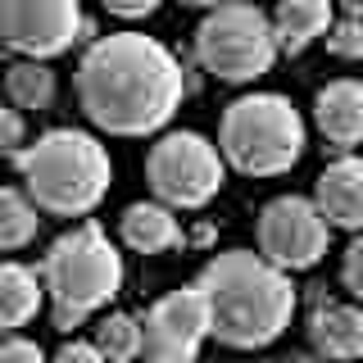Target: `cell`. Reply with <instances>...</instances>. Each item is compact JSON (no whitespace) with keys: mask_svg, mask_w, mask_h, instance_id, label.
<instances>
[{"mask_svg":"<svg viewBox=\"0 0 363 363\" xmlns=\"http://www.w3.org/2000/svg\"><path fill=\"white\" fill-rule=\"evenodd\" d=\"M223 159L245 177H277L304 155V118L286 96H241L223 113Z\"/></svg>","mask_w":363,"mask_h":363,"instance_id":"5b68a950","label":"cell"},{"mask_svg":"<svg viewBox=\"0 0 363 363\" xmlns=\"http://www.w3.org/2000/svg\"><path fill=\"white\" fill-rule=\"evenodd\" d=\"M313 118L332 145H359L363 141V82H354V77L327 82L313 100Z\"/></svg>","mask_w":363,"mask_h":363,"instance_id":"7c38bea8","label":"cell"},{"mask_svg":"<svg viewBox=\"0 0 363 363\" xmlns=\"http://www.w3.org/2000/svg\"><path fill=\"white\" fill-rule=\"evenodd\" d=\"M286 363H327V359H323V354H291Z\"/></svg>","mask_w":363,"mask_h":363,"instance_id":"83f0119b","label":"cell"},{"mask_svg":"<svg viewBox=\"0 0 363 363\" xmlns=\"http://www.w3.org/2000/svg\"><path fill=\"white\" fill-rule=\"evenodd\" d=\"M50 363H105V354L96 350V340H68V345H60V354Z\"/></svg>","mask_w":363,"mask_h":363,"instance_id":"cb8c5ba5","label":"cell"},{"mask_svg":"<svg viewBox=\"0 0 363 363\" xmlns=\"http://www.w3.org/2000/svg\"><path fill=\"white\" fill-rule=\"evenodd\" d=\"M5 50H9V45H5V32H0V55H5Z\"/></svg>","mask_w":363,"mask_h":363,"instance_id":"f1b7e54d","label":"cell"},{"mask_svg":"<svg viewBox=\"0 0 363 363\" xmlns=\"http://www.w3.org/2000/svg\"><path fill=\"white\" fill-rule=\"evenodd\" d=\"M204 336H209V309L200 291H173L145 313L141 323V354L150 363H196Z\"/></svg>","mask_w":363,"mask_h":363,"instance_id":"30bf717a","label":"cell"},{"mask_svg":"<svg viewBox=\"0 0 363 363\" xmlns=\"http://www.w3.org/2000/svg\"><path fill=\"white\" fill-rule=\"evenodd\" d=\"M182 64L168 45L141 32L100 37L77 64V100L86 118L109 136L159 132L182 105Z\"/></svg>","mask_w":363,"mask_h":363,"instance_id":"6da1fadb","label":"cell"},{"mask_svg":"<svg viewBox=\"0 0 363 363\" xmlns=\"http://www.w3.org/2000/svg\"><path fill=\"white\" fill-rule=\"evenodd\" d=\"M96 350L105 354V363H132L141 354V323L132 313H109L105 323L96 327Z\"/></svg>","mask_w":363,"mask_h":363,"instance_id":"d6986e66","label":"cell"},{"mask_svg":"<svg viewBox=\"0 0 363 363\" xmlns=\"http://www.w3.org/2000/svg\"><path fill=\"white\" fill-rule=\"evenodd\" d=\"M327 50L336 60H363V23L359 18H340L327 28Z\"/></svg>","mask_w":363,"mask_h":363,"instance_id":"ffe728a7","label":"cell"},{"mask_svg":"<svg viewBox=\"0 0 363 363\" xmlns=\"http://www.w3.org/2000/svg\"><path fill=\"white\" fill-rule=\"evenodd\" d=\"M41 286L50 295V313L60 332L82 327L100 304H109L123 286V255L96 223L64 232L41 264Z\"/></svg>","mask_w":363,"mask_h":363,"instance_id":"277c9868","label":"cell"},{"mask_svg":"<svg viewBox=\"0 0 363 363\" xmlns=\"http://www.w3.org/2000/svg\"><path fill=\"white\" fill-rule=\"evenodd\" d=\"M0 32L9 50L45 64L91 37V23L82 18L77 0H0Z\"/></svg>","mask_w":363,"mask_h":363,"instance_id":"ba28073f","label":"cell"},{"mask_svg":"<svg viewBox=\"0 0 363 363\" xmlns=\"http://www.w3.org/2000/svg\"><path fill=\"white\" fill-rule=\"evenodd\" d=\"M23 145H28V123H23V113L0 105V159H18Z\"/></svg>","mask_w":363,"mask_h":363,"instance_id":"44dd1931","label":"cell"},{"mask_svg":"<svg viewBox=\"0 0 363 363\" xmlns=\"http://www.w3.org/2000/svg\"><path fill=\"white\" fill-rule=\"evenodd\" d=\"M182 5H191V9H218V5H227V0H182Z\"/></svg>","mask_w":363,"mask_h":363,"instance_id":"4316f807","label":"cell"},{"mask_svg":"<svg viewBox=\"0 0 363 363\" xmlns=\"http://www.w3.org/2000/svg\"><path fill=\"white\" fill-rule=\"evenodd\" d=\"M196 60L223 82H255L277 60L272 18L245 0H227V5L209 9V18L196 32Z\"/></svg>","mask_w":363,"mask_h":363,"instance_id":"8992f818","label":"cell"},{"mask_svg":"<svg viewBox=\"0 0 363 363\" xmlns=\"http://www.w3.org/2000/svg\"><path fill=\"white\" fill-rule=\"evenodd\" d=\"M309 340L327 363L363 354V304H318L309 318Z\"/></svg>","mask_w":363,"mask_h":363,"instance_id":"4fadbf2b","label":"cell"},{"mask_svg":"<svg viewBox=\"0 0 363 363\" xmlns=\"http://www.w3.org/2000/svg\"><path fill=\"white\" fill-rule=\"evenodd\" d=\"M327 28H332V0H277V14H272L277 55H300Z\"/></svg>","mask_w":363,"mask_h":363,"instance_id":"5bb4252c","label":"cell"},{"mask_svg":"<svg viewBox=\"0 0 363 363\" xmlns=\"http://www.w3.org/2000/svg\"><path fill=\"white\" fill-rule=\"evenodd\" d=\"M37 204H32L23 191L14 186H0V250H18V245H28L32 236H37Z\"/></svg>","mask_w":363,"mask_h":363,"instance_id":"ac0fdd59","label":"cell"},{"mask_svg":"<svg viewBox=\"0 0 363 363\" xmlns=\"http://www.w3.org/2000/svg\"><path fill=\"white\" fill-rule=\"evenodd\" d=\"M327 236L332 227L318 213V204L304 196H277L259 213V255L281 272L313 268L327 255Z\"/></svg>","mask_w":363,"mask_h":363,"instance_id":"9c48e42d","label":"cell"},{"mask_svg":"<svg viewBox=\"0 0 363 363\" xmlns=\"http://www.w3.org/2000/svg\"><path fill=\"white\" fill-rule=\"evenodd\" d=\"M0 363H45V354H41V345H37V340L9 336L5 345H0Z\"/></svg>","mask_w":363,"mask_h":363,"instance_id":"603a6c76","label":"cell"},{"mask_svg":"<svg viewBox=\"0 0 363 363\" xmlns=\"http://www.w3.org/2000/svg\"><path fill=\"white\" fill-rule=\"evenodd\" d=\"M318 213L327 218V227H350V232H363V159H336V164L323 168L313 191Z\"/></svg>","mask_w":363,"mask_h":363,"instance_id":"8fae6325","label":"cell"},{"mask_svg":"<svg viewBox=\"0 0 363 363\" xmlns=\"http://www.w3.org/2000/svg\"><path fill=\"white\" fill-rule=\"evenodd\" d=\"M100 5H105L109 14H118V18H145V14L159 9V0H100Z\"/></svg>","mask_w":363,"mask_h":363,"instance_id":"d4e9b609","label":"cell"},{"mask_svg":"<svg viewBox=\"0 0 363 363\" xmlns=\"http://www.w3.org/2000/svg\"><path fill=\"white\" fill-rule=\"evenodd\" d=\"M340 9H345V18H359L363 23V0H340Z\"/></svg>","mask_w":363,"mask_h":363,"instance_id":"484cf974","label":"cell"},{"mask_svg":"<svg viewBox=\"0 0 363 363\" xmlns=\"http://www.w3.org/2000/svg\"><path fill=\"white\" fill-rule=\"evenodd\" d=\"M5 96L14 109H50L55 100V73L37 60H18L5 73Z\"/></svg>","mask_w":363,"mask_h":363,"instance_id":"e0dca14e","label":"cell"},{"mask_svg":"<svg viewBox=\"0 0 363 363\" xmlns=\"http://www.w3.org/2000/svg\"><path fill=\"white\" fill-rule=\"evenodd\" d=\"M340 277H345L350 295L363 304V232H354V241H350L345 250V268H340Z\"/></svg>","mask_w":363,"mask_h":363,"instance_id":"7402d4cb","label":"cell"},{"mask_svg":"<svg viewBox=\"0 0 363 363\" xmlns=\"http://www.w3.org/2000/svg\"><path fill=\"white\" fill-rule=\"evenodd\" d=\"M41 277L23 264H0V327H23L41 309Z\"/></svg>","mask_w":363,"mask_h":363,"instance_id":"2e32d148","label":"cell"},{"mask_svg":"<svg viewBox=\"0 0 363 363\" xmlns=\"http://www.w3.org/2000/svg\"><path fill=\"white\" fill-rule=\"evenodd\" d=\"M204 309H209V336L232 350H264L291 327L295 286L291 272L272 268L255 250H227L204 264L196 281Z\"/></svg>","mask_w":363,"mask_h":363,"instance_id":"7a4b0ae2","label":"cell"},{"mask_svg":"<svg viewBox=\"0 0 363 363\" xmlns=\"http://www.w3.org/2000/svg\"><path fill=\"white\" fill-rule=\"evenodd\" d=\"M14 164L23 173V186H28L23 196L37 209L64 213V218L91 213L105 200L113 177L109 150L91 132H77V128H55L37 136V145H23Z\"/></svg>","mask_w":363,"mask_h":363,"instance_id":"3957f363","label":"cell"},{"mask_svg":"<svg viewBox=\"0 0 363 363\" xmlns=\"http://www.w3.org/2000/svg\"><path fill=\"white\" fill-rule=\"evenodd\" d=\"M118 232L128 241V250H136V255H159V250H173L182 241V227L173 218V209L168 204H145V200L123 209Z\"/></svg>","mask_w":363,"mask_h":363,"instance_id":"9a60e30c","label":"cell"},{"mask_svg":"<svg viewBox=\"0 0 363 363\" xmlns=\"http://www.w3.org/2000/svg\"><path fill=\"white\" fill-rule=\"evenodd\" d=\"M145 177H150L159 204L200 209L223 186V155L200 132H168L145 159Z\"/></svg>","mask_w":363,"mask_h":363,"instance_id":"52a82bcc","label":"cell"}]
</instances>
